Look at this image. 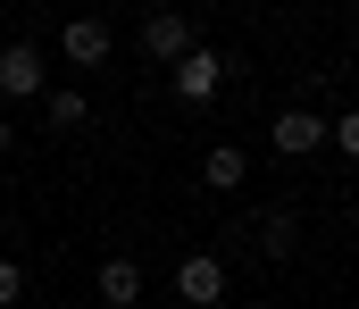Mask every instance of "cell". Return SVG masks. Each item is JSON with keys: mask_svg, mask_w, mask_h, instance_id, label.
Returning <instances> with one entry per match:
<instances>
[{"mask_svg": "<svg viewBox=\"0 0 359 309\" xmlns=\"http://www.w3.org/2000/svg\"><path fill=\"white\" fill-rule=\"evenodd\" d=\"M17 293H25V268H17V259H0V309H17Z\"/></svg>", "mask_w": 359, "mask_h": 309, "instance_id": "12", "label": "cell"}, {"mask_svg": "<svg viewBox=\"0 0 359 309\" xmlns=\"http://www.w3.org/2000/svg\"><path fill=\"white\" fill-rule=\"evenodd\" d=\"M142 50H151L159 67H176L184 50H192V17H176V8H151V17H142Z\"/></svg>", "mask_w": 359, "mask_h": 309, "instance_id": "2", "label": "cell"}, {"mask_svg": "<svg viewBox=\"0 0 359 309\" xmlns=\"http://www.w3.org/2000/svg\"><path fill=\"white\" fill-rule=\"evenodd\" d=\"M84 117H92V109H84V92H50V125H59V134H76Z\"/></svg>", "mask_w": 359, "mask_h": 309, "instance_id": "10", "label": "cell"}, {"mask_svg": "<svg viewBox=\"0 0 359 309\" xmlns=\"http://www.w3.org/2000/svg\"><path fill=\"white\" fill-rule=\"evenodd\" d=\"M67 59H76V67H100V59H109V25H100V17H76V25H67Z\"/></svg>", "mask_w": 359, "mask_h": 309, "instance_id": "8", "label": "cell"}, {"mask_svg": "<svg viewBox=\"0 0 359 309\" xmlns=\"http://www.w3.org/2000/svg\"><path fill=\"white\" fill-rule=\"evenodd\" d=\"M292 242H301V226H292V217L276 209L268 226H259V251H268V259H292Z\"/></svg>", "mask_w": 359, "mask_h": 309, "instance_id": "9", "label": "cell"}, {"mask_svg": "<svg viewBox=\"0 0 359 309\" xmlns=\"http://www.w3.org/2000/svg\"><path fill=\"white\" fill-rule=\"evenodd\" d=\"M176 293H184L192 309H217V301H226V259H209V251H192V259L176 268Z\"/></svg>", "mask_w": 359, "mask_h": 309, "instance_id": "3", "label": "cell"}, {"mask_svg": "<svg viewBox=\"0 0 359 309\" xmlns=\"http://www.w3.org/2000/svg\"><path fill=\"white\" fill-rule=\"evenodd\" d=\"M0 92L8 101H42V50L34 42H0Z\"/></svg>", "mask_w": 359, "mask_h": 309, "instance_id": "1", "label": "cell"}, {"mask_svg": "<svg viewBox=\"0 0 359 309\" xmlns=\"http://www.w3.org/2000/svg\"><path fill=\"white\" fill-rule=\"evenodd\" d=\"M326 142H334V151H343V159H359V117H351V109H343V117H334V125H326Z\"/></svg>", "mask_w": 359, "mask_h": 309, "instance_id": "11", "label": "cell"}, {"mask_svg": "<svg viewBox=\"0 0 359 309\" xmlns=\"http://www.w3.org/2000/svg\"><path fill=\"white\" fill-rule=\"evenodd\" d=\"M217 84H226V59L192 42V50H184V59H176V101H209Z\"/></svg>", "mask_w": 359, "mask_h": 309, "instance_id": "4", "label": "cell"}, {"mask_svg": "<svg viewBox=\"0 0 359 309\" xmlns=\"http://www.w3.org/2000/svg\"><path fill=\"white\" fill-rule=\"evenodd\" d=\"M0 151H17V125H8V117H0Z\"/></svg>", "mask_w": 359, "mask_h": 309, "instance_id": "13", "label": "cell"}, {"mask_svg": "<svg viewBox=\"0 0 359 309\" xmlns=\"http://www.w3.org/2000/svg\"><path fill=\"white\" fill-rule=\"evenodd\" d=\"M268 142L284 151V159H309V151L326 142V117H309V109H284V117L268 125Z\"/></svg>", "mask_w": 359, "mask_h": 309, "instance_id": "5", "label": "cell"}, {"mask_svg": "<svg viewBox=\"0 0 359 309\" xmlns=\"http://www.w3.org/2000/svg\"><path fill=\"white\" fill-rule=\"evenodd\" d=\"M201 176H209V193H234V184L251 176V159H243V142H217V151L201 159Z\"/></svg>", "mask_w": 359, "mask_h": 309, "instance_id": "6", "label": "cell"}, {"mask_svg": "<svg viewBox=\"0 0 359 309\" xmlns=\"http://www.w3.org/2000/svg\"><path fill=\"white\" fill-rule=\"evenodd\" d=\"M100 301H109V309H134V301H142V268H134V259H109V268H100Z\"/></svg>", "mask_w": 359, "mask_h": 309, "instance_id": "7", "label": "cell"}]
</instances>
